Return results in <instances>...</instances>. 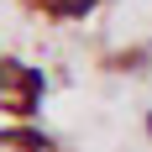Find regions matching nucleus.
I'll list each match as a JSON object with an SVG mask.
<instances>
[{
	"mask_svg": "<svg viewBox=\"0 0 152 152\" xmlns=\"http://www.w3.org/2000/svg\"><path fill=\"white\" fill-rule=\"evenodd\" d=\"M42 89H47V79L37 74V68H26V63H16V58L0 63V105L5 110L31 115V110L42 105Z\"/></svg>",
	"mask_w": 152,
	"mask_h": 152,
	"instance_id": "1",
	"label": "nucleus"
},
{
	"mask_svg": "<svg viewBox=\"0 0 152 152\" xmlns=\"http://www.w3.org/2000/svg\"><path fill=\"white\" fill-rule=\"evenodd\" d=\"M47 5H53V16H89L100 0H47Z\"/></svg>",
	"mask_w": 152,
	"mask_h": 152,
	"instance_id": "2",
	"label": "nucleus"
},
{
	"mask_svg": "<svg viewBox=\"0 0 152 152\" xmlns=\"http://www.w3.org/2000/svg\"><path fill=\"white\" fill-rule=\"evenodd\" d=\"M147 137H152V115H147Z\"/></svg>",
	"mask_w": 152,
	"mask_h": 152,
	"instance_id": "3",
	"label": "nucleus"
}]
</instances>
